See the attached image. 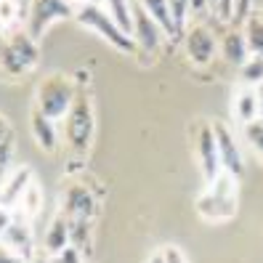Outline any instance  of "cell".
Segmentation results:
<instances>
[{"label":"cell","instance_id":"1","mask_svg":"<svg viewBox=\"0 0 263 263\" xmlns=\"http://www.w3.org/2000/svg\"><path fill=\"white\" fill-rule=\"evenodd\" d=\"M74 22L85 29H90V32H96L101 40H106L120 53H136L133 35L125 32V29L112 19V13L104 6H99L96 0H83L80 6H74Z\"/></svg>","mask_w":263,"mask_h":263},{"label":"cell","instance_id":"2","mask_svg":"<svg viewBox=\"0 0 263 263\" xmlns=\"http://www.w3.org/2000/svg\"><path fill=\"white\" fill-rule=\"evenodd\" d=\"M237 205H239L237 178L231 173H226V170H221V173L208 183L202 197L197 199V213L210 223H221V221L234 218Z\"/></svg>","mask_w":263,"mask_h":263},{"label":"cell","instance_id":"3","mask_svg":"<svg viewBox=\"0 0 263 263\" xmlns=\"http://www.w3.org/2000/svg\"><path fill=\"white\" fill-rule=\"evenodd\" d=\"M64 120V138L67 146L74 154H85L90 149V141H93V128H96V117H93V104H90V96L85 88H77L74 101L69 104Z\"/></svg>","mask_w":263,"mask_h":263},{"label":"cell","instance_id":"4","mask_svg":"<svg viewBox=\"0 0 263 263\" xmlns=\"http://www.w3.org/2000/svg\"><path fill=\"white\" fill-rule=\"evenodd\" d=\"M77 85L69 74L64 72H51L45 74L37 83L35 90V109H40L43 115H48L51 120H61L67 115L69 104L74 101Z\"/></svg>","mask_w":263,"mask_h":263},{"label":"cell","instance_id":"5","mask_svg":"<svg viewBox=\"0 0 263 263\" xmlns=\"http://www.w3.org/2000/svg\"><path fill=\"white\" fill-rule=\"evenodd\" d=\"M40 59V48L37 40L27 32V29H19V32H11L3 45H0V67L8 77H24L37 67Z\"/></svg>","mask_w":263,"mask_h":263},{"label":"cell","instance_id":"6","mask_svg":"<svg viewBox=\"0 0 263 263\" xmlns=\"http://www.w3.org/2000/svg\"><path fill=\"white\" fill-rule=\"evenodd\" d=\"M74 16V3L72 0H29V13H27V32L35 40L45 35L53 22Z\"/></svg>","mask_w":263,"mask_h":263},{"label":"cell","instance_id":"7","mask_svg":"<svg viewBox=\"0 0 263 263\" xmlns=\"http://www.w3.org/2000/svg\"><path fill=\"white\" fill-rule=\"evenodd\" d=\"M0 245L11 250L13 255H19L22 260H29L35 255V239H32V229H29L27 218H19L13 213V218L0 229Z\"/></svg>","mask_w":263,"mask_h":263},{"label":"cell","instance_id":"8","mask_svg":"<svg viewBox=\"0 0 263 263\" xmlns=\"http://www.w3.org/2000/svg\"><path fill=\"white\" fill-rule=\"evenodd\" d=\"M197 160L202 167V176L210 183L215 176L221 173V157H218V144H215V133H213V122H197Z\"/></svg>","mask_w":263,"mask_h":263},{"label":"cell","instance_id":"9","mask_svg":"<svg viewBox=\"0 0 263 263\" xmlns=\"http://www.w3.org/2000/svg\"><path fill=\"white\" fill-rule=\"evenodd\" d=\"M99 210V202L93 192H90L88 186H83V183H69V186L64 189V194H61V213L67 215L69 221H90Z\"/></svg>","mask_w":263,"mask_h":263},{"label":"cell","instance_id":"10","mask_svg":"<svg viewBox=\"0 0 263 263\" xmlns=\"http://www.w3.org/2000/svg\"><path fill=\"white\" fill-rule=\"evenodd\" d=\"M165 37H167L165 29L136 3L133 6V40H136V48H141L144 53H157L162 48Z\"/></svg>","mask_w":263,"mask_h":263},{"label":"cell","instance_id":"11","mask_svg":"<svg viewBox=\"0 0 263 263\" xmlns=\"http://www.w3.org/2000/svg\"><path fill=\"white\" fill-rule=\"evenodd\" d=\"M213 133H215V144H218V157H221V167L226 173H231L234 178L245 176V160L234 133L229 130L226 122H213Z\"/></svg>","mask_w":263,"mask_h":263},{"label":"cell","instance_id":"12","mask_svg":"<svg viewBox=\"0 0 263 263\" xmlns=\"http://www.w3.org/2000/svg\"><path fill=\"white\" fill-rule=\"evenodd\" d=\"M183 48H186V56L194 61V64L205 67V64H210V61H213L218 43H215V35L210 32L208 27L197 24V27H192L189 32H186V37H183Z\"/></svg>","mask_w":263,"mask_h":263},{"label":"cell","instance_id":"13","mask_svg":"<svg viewBox=\"0 0 263 263\" xmlns=\"http://www.w3.org/2000/svg\"><path fill=\"white\" fill-rule=\"evenodd\" d=\"M32 181H35V176H32V170H29L27 165L24 167H13L11 173L0 181V208L13 210Z\"/></svg>","mask_w":263,"mask_h":263},{"label":"cell","instance_id":"14","mask_svg":"<svg viewBox=\"0 0 263 263\" xmlns=\"http://www.w3.org/2000/svg\"><path fill=\"white\" fill-rule=\"evenodd\" d=\"M29 130H32L35 141L43 152H56L59 146V133H56V120H51L48 115H43L40 109H32L29 115Z\"/></svg>","mask_w":263,"mask_h":263},{"label":"cell","instance_id":"15","mask_svg":"<svg viewBox=\"0 0 263 263\" xmlns=\"http://www.w3.org/2000/svg\"><path fill=\"white\" fill-rule=\"evenodd\" d=\"M231 115H234V120L239 122V125H245V122H250L260 115L258 112L255 85H242L234 93V99H231Z\"/></svg>","mask_w":263,"mask_h":263},{"label":"cell","instance_id":"16","mask_svg":"<svg viewBox=\"0 0 263 263\" xmlns=\"http://www.w3.org/2000/svg\"><path fill=\"white\" fill-rule=\"evenodd\" d=\"M221 53L223 59L229 61V64H234V67H242L247 56H250V48H247V37L242 29H231V32H226L223 43H221Z\"/></svg>","mask_w":263,"mask_h":263},{"label":"cell","instance_id":"17","mask_svg":"<svg viewBox=\"0 0 263 263\" xmlns=\"http://www.w3.org/2000/svg\"><path fill=\"white\" fill-rule=\"evenodd\" d=\"M138 6H141L149 16L165 29L167 37H178L181 35L176 22H173V13H170V3H167V0H138Z\"/></svg>","mask_w":263,"mask_h":263},{"label":"cell","instance_id":"18","mask_svg":"<svg viewBox=\"0 0 263 263\" xmlns=\"http://www.w3.org/2000/svg\"><path fill=\"white\" fill-rule=\"evenodd\" d=\"M69 242V221H67V215L64 213H59L56 218L51 221L48 231H45V253H59V250H64Z\"/></svg>","mask_w":263,"mask_h":263},{"label":"cell","instance_id":"19","mask_svg":"<svg viewBox=\"0 0 263 263\" xmlns=\"http://www.w3.org/2000/svg\"><path fill=\"white\" fill-rule=\"evenodd\" d=\"M40 208H43V192H40V186H37V181H32V183L27 186V192L22 194V199L16 202V208H13V213H16L19 218L32 221L35 215L40 213Z\"/></svg>","mask_w":263,"mask_h":263},{"label":"cell","instance_id":"20","mask_svg":"<svg viewBox=\"0 0 263 263\" xmlns=\"http://www.w3.org/2000/svg\"><path fill=\"white\" fill-rule=\"evenodd\" d=\"M104 8L112 13V19L125 29V32L133 35V8H130V0H104Z\"/></svg>","mask_w":263,"mask_h":263},{"label":"cell","instance_id":"21","mask_svg":"<svg viewBox=\"0 0 263 263\" xmlns=\"http://www.w3.org/2000/svg\"><path fill=\"white\" fill-rule=\"evenodd\" d=\"M247 37V48L255 56H263V19H247V27L242 29Z\"/></svg>","mask_w":263,"mask_h":263},{"label":"cell","instance_id":"22","mask_svg":"<svg viewBox=\"0 0 263 263\" xmlns=\"http://www.w3.org/2000/svg\"><path fill=\"white\" fill-rule=\"evenodd\" d=\"M242 133H245V141L250 144L260 157H263V117L258 115L255 120H250V122H245L242 125Z\"/></svg>","mask_w":263,"mask_h":263},{"label":"cell","instance_id":"23","mask_svg":"<svg viewBox=\"0 0 263 263\" xmlns=\"http://www.w3.org/2000/svg\"><path fill=\"white\" fill-rule=\"evenodd\" d=\"M239 72H242L245 85H258V83H263V56H255V53H253V59H247L245 64L239 67Z\"/></svg>","mask_w":263,"mask_h":263},{"label":"cell","instance_id":"24","mask_svg":"<svg viewBox=\"0 0 263 263\" xmlns=\"http://www.w3.org/2000/svg\"><path fill=\"white\" fill-rule=\"evenodd\" d=\"M22 0H0V27H11L22 13Z\"/></svg>","mask_w":263,"mask_h":263},{"label":"cell","instance_id":"25","mask_svg":"<svg viewBox=\"0 0 263 263\" xmlns=\"http://www.w3.org/2000/svg\"><path fill=\"white\" fill-rule=\"evenodd\" d=\"M51 263H83V250H77L74 245H67L64 250H59Z\"/></svg>","mask_w":263,"mask_h":263},{"label":"cell","instance_id":"26","mask_svg":"<svg viewBox=\"0 0 263 263\" xmlns=\"http://www.w3.org/2000/svg\"><path fill=\"white\" fill-rule=\"evenodd\" d=\"M162 253H165V263H189L186 255H183L178 247H165Z\"/></svg>","mask_w":263,"mask_h":263},{"label":"cell","instance_id":"27","mask_svg":"<svg viewBox=\"0 0 263 263\" xmlns=\"http://www.w3.org/2000/svg\"><path fill=\"white\" fill-rule=\"evenodd\" d=\"M234 3H237V0H218V11H215V13H218L221 19H231V16H234Z\"/></svg>","mask_w":263,"mask_h":263},{"label":"cell","instance_id":"28","mask_svg":"<svg viewBox=\"0 0 263 263\" xmlns=\"http://www.w3.org/2000/svg\"><path fill=\"white\" fill-rule=\"evenodd\" d=\"M253 3H255V0H237V3H234V16L237 19H245L247 13H250Z\"/></svg>","mask_w":263,"mask_h":263},{"label":"cell","instance_id":"29","mask_svg":"<svg viewBox=\"0 0 263 263\" xmlns=\"http://www.w3.org/2000/svg\"><path fill=\"white\" fill-rule=\"evenodd\" d=\"M3 141H13V128H11V122L0 115V144Z\"/></svg>","mask_w":263,"mask_h":263},{"label":"cell","instance_id":"30","mask_svg":"<svg viewBox=\"0 0 263 263\" xmlns=\"http://www.w3.org/2000/svg\"><path fill=\"white\" fill-rule=\"evenodd\" d=\"M210 8V0H189V11L194 13V16H197V13H205Z\"/></svg>","mask_w":263,"mask_h":263},{"label":"cell","instance_id":"31","mask_svg":"<svg viewBox=\"0 0 263 263\" xmlns=\"http://www.w3.org/2000/svg\"><path fill=\"white\" fill-rule=\"evenodd\" d=\"M0 263H27V260H22L19 255H13L11 250H6V247L0 245Z\"/></svg>","mask_w":263,"mask_h":263},{"label":"cell","instance_id":"32","mask_svg":"<svg viewBox=\"0 0 263 263\" xmlns=\"http://www.w3.org/2000/svg\"><path fill=\"white\" fill-rule=\"evenodd\" d=\"M255 96H258V112H260V117H263V83L255 85Z\"/></svg>","mask_w":263,"mask_h":263},{"label":"cell","instance_id":"33","mask_svg":"<svg viewBox=\"0 0 263 263\" xmlns=\"http://www.w3.org/2000/svg\"><path fill=\"white\" fill-rule=\"evenodd\" d=\"M146 263H165V253H154Z\"/></svg>","mask_w":263,"mask_h":263},{"label":"cell","instance_id":"34","mask_svg":"<svg viewBox=\"0 0 263 263\" xmlns=\"http://www.w3.org/2000/svg\"><path fill=\"white\" fill-rule=\"evenodd\" d=\"M27 263H51V260L45 258V255H32V258H29Z\"/></svg>","mask_w":263,"mask_h":263}]
</instances>
